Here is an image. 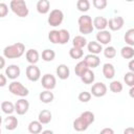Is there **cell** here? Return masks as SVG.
<instances>
[{"label":"cell","mask_w":134,"mask_h":134,"mask_svg":"<svg viewBox=\"0 0 134 134\" xmlns=\"http://www.w3.org/2000/svg\"><path fill=\"white\" fill-rule=\"evenodd\" d=\"M24 52H25V46L21 42H17L12 45H8L3 49V55L6 59H18L22 57Z\"/></svg>","instance_id":"obj_1"},{"label":"cell","mask_w":134,"mask_h":134,"mask_svg":"<svg viewBox=\"0 0 134 134\" xmlns=\"http://www.w3.org/2000/svg\"><path fill=\"white\" fill-rule=\"evenodd\" d=\"M77 23H79V30L83 35H89L94 29L93 21H92L91 17L88 16V15L81 16L77 20Z\"/></svg>","instance_id":"obj_2"},{"label":"cell","mask_w":134,"mask_h":134,"mask_svg":"<svg viewBox=\"0 0 134 134\" xmlns=\"http://www.w3.org/2000/svg\"><path fill=\"white\" fill-rule=\"evenodd\" d=\"M9 7L15 15H17L18 17H21V18L26 17L29 13V10L27 8V4L24 0H12Z\"/></svg>","instance_id":"obj_3"},{"label":"cell","mask_w":134,"mask_h":134,"mask_svg":"<svg viewBox=\"0 0 134 134\" xmlns=\"http://www.w3.org/2000/svg\"><path fill=\"white\" fill-rule=\"evenodd\" d=\"M8 90H9V92L12 94L17 95V96H21V97H25V96H27L29 94L28 89L25 86H23L22 83L16 82V81L12 82L8 85Z\"/></svg>","instance_id":"obj_4"},{"label":"cell","mask_w":134,"mask_h":134,"mask_svg":"<svg viewBox=\"0 0 134 134\" xmlns=\"http://www.w3.org/2000/svg\"><path fill=\"white\" fill-rule=\"evenodd\" d=\"M64 20V14L61 9L59 8H54L50 12L49 16H48V19H47V22L50 26L52 27H55V26H59L62 24Z\"/></svg>","instance_id":"obj_5"},{"label":"cell","mask_w":134,"mask_h":134,"mask_svg":"<svg viewBox=\"0 0 134 134\" xmlns=\"http://www.w3.org/2000/svg\"><path fill=\"white\" fill-rule=\"evenodd\" d=\"M25 73H26L27 79H28L30 82H37V81H39L40 77H41L40 68H39L36 64H30V65H28V66L26 67Z\"/></svg>","instance_id":"obj_6"},{"label":"cell","mask_w":134,"mask_h":134,"mask_svg":"<svg viewBox=\"0 0 134 134\" xmlns=\"http://www.w3.org/2000/svg\"><path fill=\"white\" fill-rule=\"evenodd\" d=\"M41 84L43 86L44 89H47V90H52L55 88V85H57V80L54 77V75H52L51 73H46L42 76V80H41Z\"/></svg>","instance_id":"obj_7"},{"label":"cell","mask_w":134,"mask_h":134,"mask_svg":"<svg viewBox=\"0 0 134 134\" xmlns=\"http://www.w3.org/2000/svg\"><path fill=\"white\" fill-rule=\"evenodd\" d=\"M124 24H125V20L120 16H115L108 20V26L112 31H117L121 29Z\"/></svg>","instance_id":"obj_8"},{"label":"cell","mask_w":134,"mask_h":134,"mask_svg":"<svg viewBox=\"0 0 134 134\" xmlns=\"http://www.w3.org/2000/svg\"><path fill=\"white\" fill-rule=\"evenodd\" d=\"M107 90H108V88H107V86L104 83L97 82V83L92 85V87H91V94L93 96H95V97H102V96L106 95Z\"/></svg>","instance_id":"obj_9"},{"label":"cell","mask_w":134,"mask_h":134,"mask_svg":"<svg viewBox=\"0 0 134 134\" xmlns=\"http://www.w3.org/2000/svg\"><path fill=\"white\" fill-rule=\"evenodd\" d=\"M29 109V103L25 98H20L15 103V111L18 115H24Z\"/></svg>","instance_id":"obj_10"},{"label":"cell","mask_w":134,"mask_h":134,"mask_svg":"<svg viewBox=\"0 0 134 134\" xmlns=\"http://www.w3.org/2000/svg\"><path fill=\"white\" fill-rule=\"evenodd\" d=\"M96 41L99 42L102 45H107L108 43L111 42V34L109 30L103 29V30H98V32L96 34Z\"/></svg>","instance_id":"obj_11"},{"label":"cell","mask_w":134,"mask_h":134,"mask_svg":"<svg viewBox=\"0 0 134 134\" xmlns=\"http://www.w3.org/2000/svg\"><path fill=\"white\" fill-rule=\"evenodd\" d=\"M21 73V70H20V67L18 65H9L7 66V68L5 69V75L10 79V80H16Z\"/></svg>","instance_id":"obj_12"},{"label":"cell","mask_w":134,"mask_h":134,"mask_svg":"<svg viewBox=\"0 0 134 134\" xmlns=\"http://www.w3.org/2000/svg\"><path fill=\"white\" fill-rule=\"evenodd\" d=\"M55 73L60 80H67L70 75V70H69V67L67 65L60 64L55 69Z\"/></svg>","instance_id":"obj_13"},{"label":"cell","mask_w":134,"mask_h":134,"mask_svg":"<svg viewBox=\"0 0 134 134\" xmlns=\"http://www.w3.org/2000/svg\"><path fill=\"white\" fill-rule=\"evenodd\" d=\"M85 62L87 63V65L89 66V68H96L98 67V65L100 64V60L97 57V54H93V53H89L85 57Z\"/></svg>","instance_id":"obj_14"},{"label":"cell","mask_w":134,"mask_h":134,"mask_svg":"<svg viewBox=\"0 0 134 134\" xmlns=\"http://www.w3.org/2000/svg\"><path fill=\"white\" fill-rule=\"evenodd\" d=\"M103 74L107 80H112L115 75V68L111 63H106L103 65Z\"/></svg>","instance_id":"obj_15"},{"label":"cell","mask_w":134,"mask_h":134,"mask_svg":"<svg viewBox=\"0 0 134 134\" xmlns=\"http://www.w3.org/2000/svg\"><path fill=\"white\" fill-rule=\"evenodd\" d=\"M93 25H94V28L98 30L106 29V27L108 26V20L103 16H97L93 19Z\"/></svg>","instance_id":"obj_16"},{"label":"cell","mask_w":134,"mask_h":134,"mask_svg":"<svg viewBox=\"0 0 134 134\" xmlns=\"http://www.w3.org/2000/svg\"><path fill=\"white\" fill-rule=\"evenodd\" d=\"M19 121H18V118L14 115H9L7 116L5 119H4V126H5V129L8 130V131H13L17 128Z\"/></svg>","instance_id":"obj_17"},{"label":"cell","mask_w":134,"mask_h":134,"mask_svg":"<svg viewBox=\"0 0 134 134\" xmlns=\"http://www.w3.org/2000/svg\"><path fill=\"white\" fill-rule=\"evenodd\" d=\"M25 58L29 64H37L39 61L40 54H39L38 50H36V49H28L25 53Z\"/></svg>","instance_id":"obj_18"},{"label":"cell","mask_w":134,"mask_h":134,"mask_svg":"<svg viewBox=\"0 0 134 134\" xmlns=\"http://www.w3.org/2000/svg\"><path fill=\"white\" fill-rule=\"evenodd\" d=\"M36 8L38 10L39 14H42V15H45L49 12L50 9V3L48 0H39L37 2V5H36Z\"/></svg>","instance_id":"obj_19"},{"label":"cell","mask_w":134,"mask_h":134,"mask_svg":"<svg viewBox=\"0 0 134 134\" xmlns=\"http://www.w3.org/2000/svg\"><path fill=\"white\" fill-rule=\"evenodd\" d=\"M87 48H88V51L90 53H93V54H98L100 53L104 49H103V46L99 42L97 41H91L87 44Z\"/></svg>","instance_id":"obj_20"},{"label":"cell","mask_w":134,"mask_h":134,"mask_svg":"<svg viewBox=\"0 0 134 134\" xmlns=\"http://www.w3.org/2000/svg\"><path fill=\"white\" fill-rule=\"evenodd\" d=\"M51 118H52V114L49 110L47 109H44L42 111L39 112V115H38V119L43 124V125H47L51 121Z\"/></svg>","instance_id":"obj_21"},{"label":"cell","mask_w":134,"mask_h":134,"mask_svg":"<svg viewBox=\"0 0 134 134\" xmlns=\"http://www.w3.org/2000/svg\"><path fill=\"white\" fill-rule=\"evenodd\" d=\"M88 127H89V125H88L81 116L77 117L76 119H74V121H73V129H74L75 131H77V132L86 131V130L88 129Z\"/></svg>","instance_id":"obj_22"},{"label":"cell","mask_w":134,"mask_h":134,"mask_svg":"<svg viewBox=\"0 0 134 134\" xmlns=\"http://www.w3.org/2000/svg\"><path fill=\"white\" fill-rule=\"evenodd\" d=\"M43 124L38 119V120H32L29 122L28 125V132L31 133V134H38V133H41L43 130H42V126Z\"/></svg>","instance_id":"obj_23"},{"label":"cell","mask_w":134,"mask_h":134,"mask_svg":"<svg viewBox=\"0 0 134 134\" xmlns=\"http://www.w3.org/2000/svg\"><path fill=\"white\" fill-rule=\"evenodd\" d=\"M39 98H40V100H41L42 103H44V104H49V103H51V102L53 100L54 95H53V93L51 92V90L45 89L44 91H42V92L39 94Z\"/></svg>","instance_id":"obj_24"},{"label":"cell","mask_w":134,"mask_h":134,"mask_svg":"<svg viewBox=\"0 0 134 134\" xmlns=\"http://www.w3.org/2000/svg\"><path fill=\"white\" fill-rule=\"evenodd\" d=\"M81 80H82V82L84 83V84H92L93 82H94V80H95V75H94V72L89 68L88 70H86L85 72H84V74L81 76Z\"/></svg>","instance_id":"obj_25"},{"label":"cell","mask_w":134,"mask_h":134,"mask_svg":"<svg viewBox=\"0 0 134 134\" xmlns=\"http://www.w3.org/2000/svg\"><path fill=\"white\" fill-rule=\"evenodd\" d=\"M89 69V66L87 65V63L85 62V60H83V61H81V62H79L76 65H75V67H74V72H75V74L77 75V76H82L83 74H84V72L86 71V70H88Z\"/></svg>","instance_id":"obj_26"},{"label":"cell","mask_w":134,"mask_h":134,"mask_svg":"<svg viewBox=\"0 0 134 134\" xmlns=\"http://www.w3.org/2000/svg\"><path fill=\"white\" fill-rule=\"evenodd\" d=\"M120 55L124 58V59H127V60H130L134 57V48L133 46H130V45H127V46H124L120 50Z\"/></svg>","instance_id":"obj_27"},{"label":"cell","mask_w":134,"mask_h":134,"mask_svg":"<svg viewBox=\"0 0 134 134\" xmlns=\"http://www.w3.org/2000/svg\"><path fill=\"white\" fill-rule=\"evenodd\" d=\"M87 40L84 36H75L72 40V46L79 47V48H84L87 45Z\"/></svg>","instance_id":"obj_28"},{"label":"cell","mask_w":134,"mask_h":134,"mask_svg":"<svg viewBox=\"0 0 134 134\" xmlns=\"http://www.w3.org/2000/svg\"><path fill=\"white\" fill-rule=\"evenodd\" d=\"M1 110L3 113L5 114H12L14 111H15V105L12 103V102H8V100H4L1 103Z\"/></svg>","instance_id":"obj_29"},{"label":"cell","mask_w":134,"mask_h":134,"mask_svg":"<svg viewBox=\"0 0 134 134\" xmlns=\"http://www.w3.org/2000/svg\"><path fill=\"white\" fill-rule=\"evenodd\" d=\"M84 54V51H83V48H79V47H74L72 46L70 49H69V55L71 59H74V60H79L83 57Z\"/></svg>","instance_id":"obj_30"},{"label":"cell","mask_w":134,"mask_h":134,"mask_svg":"<svg viewBox=\"0 0 134 134\" xmlns=\"http://www.w3.org/2000/svg\"><path fill=\"white\" fill-rule=\"evenodd\" d=\"M124 40L127 45L134 46V28H130L126 31V34L124 36Z\"/></svg>","instance_id":"obj_31"},{"label":"cell","mask_w":134,"mask_h":134,"mask_svg":"<svg viewBox=\"0 0 134 134\" xmlns=\"http://www.w3.org/2000/svg\"><path fill=\"white\" fill-rule=\"evenodd\" d=\"M55 58V52L52 49H44L42 51V59L45 62H51Z\"/></svg>","instance_id":"obj_32"},{"label":"cell","mask_w":134,"mask_h":134,"mask_svg":"<svg viewBox=\"0 0 134 134\" xmlns=\"http://www.w3.org/2000/svg\"><path fill=\"white\" fill-rule=\"evenodd\" d=\"M76 8L80 12H82V13L88 12L89 8H90V2H89V0H77V2H76Z\"/></svg>","instance_id":"obj_33"},{"label":"cell","mask_w":134,"mask_h":134,"mask_svg":"<svg viewBox=\"0 0 134 134\" xmlns=\"http://www.w3.org/2000/svg\"><path fill=\"white\" fill-rule=\"evenodd\" d=\"M89 126L92 124V122H94V120H95V116H94V113H92L91 111H84L81 115H80Z\"/></svg>","instance_id":"obj_34"},{"label":"cell","mask_w":134,"mask_h":134,"mask_svg":"<svg viewBox=\"0 0 134 134\" xmlns=\"http://www.w3.org/2000/svg\"><path fill=\"white\" fill-rule=\"evenodd\" d=\"M48 39L52 44H59V42H60V30H57V29L50 30L49 34H48Z\"/></svg>","instance_id":"obj_35"},{"label":"cell","mask_w":134,"mask_h":134,"mask_svg":"<svg viewBox=\"0 0 134 134\" xmlns=\"http://www.w3.org/2000/svg\"><path fill=\"white\" fill-rule=\"evenodd\" d=\"M122 84L119 81H112L109 85V89L114 93H119L122 91Z\"/></svg>","instance_id":"obj_36"},{"label":"cell","mask_w":134,"mask_h":134,"mask_svg":"<svg viewBox=\"0 0 134 134\" xmlns=\"http://www.w3.org/2000/svg\"><path fill=\"white\" fill-rule=\"evenodd\" d=\"M70 40V34L67 29H60V42L59 44H66Z\"/></svg>","instance_id":"obj_37"},{"label":"cell","mask_w":134,"mask_h":134,"mask_svg":"<svg viewBox=\"0 0 134 134\" xmlns=\"http://www.w3.org/2000/svg\"><path fill=\"white\" fill-rule=\"evenodd\" d=\"M103 52H104V55H105L107 59H113V58H115V55H116V49H115V47H113V46H107V47L103 50Z\"/></svg>","instance_id":"obj_38"},{"label":"cell","mask_w":134,"mask_h":134,"mask_svg":"<svg viewBox=\"0 0 134 134\" xmlns=\"http://www.w3.org/2000/svg\"><path fill=\"white\" fill-rule=\"evenodd\" d=\"M124 81H125L126 85H128L129 87L134 86V72H132V71L126 72L124 75Z\"/></svg>","instance_id":"obj_39"},{"label":"cell","mask_w":134,"mask_h":134,"mask_svg":"<svg viewBox=\"0 0 134 134\" xmlns=\"http://www.w3.org/2000/svg\"><path fill=\"white\" fill-rule=\"evenodd\" d=\"M92 4L95 8L102 10V9H105L107 4H108V1L107 0H92Z\"/></svg>","instance_id":"obj_40"},{"label":"cell","mask_w":134,"mask_h":134,"mask_svg":"<svg viewBox=\"0 0 134 134\" xmlns=\"http://www.w3.org/2000/svg\"><path fill=\"white\" fill-rule=\"evenodd\" d=\"M91 93L90 92H87V91H82L80 94H79V100L82 102V103H88L90 99H91Z\"/></svg>","instance_id":"obj_41"},{"label":"cell","mask_w":134,"mask_h":134,"mask_svg":"<svg viewBox=\"0 0 134 134\" xmlns=\"http://www.w3.org/2000/svg\"><path fill=\"white\" fill-rule=\"evenodd\" d=\"M7 14H8V6L5 3L1 2L0 3V17L1 18H4Z\"/></svg>","instance_id":"obj_42"},{"label":"cell","mask_w":134,"mask_h":134,"mask_svg":"<svg viewBox=\"0 0 134 134\" xmlns=\"http://www.w3.org/2000/svg\"><path fill=\"white\" fill-rule=\"evenodd\" d=\"M6 75L4 74V73H1L0 74V86L1 87H4L5 85H6Z\"/></svg>","instance_id":"obj_43"},{"label":"cell","mask_w":134,"mask_h":134,"mask_svg":"<svg viewBox=\"0 0 134 134\" xmlns=\"http://www.w3.org/2000/svg\"><path fill=\"white\" fill-rule=\"evenodd\" d=\"M100 133L102 134H113L114 131L112 129H110V128H105V129L100 130Z\"/></svg>","instance_id":"obj_44"},{"label":"cell","mask_w":134,"mask_h":134,"mask_svg":"<svg viewBox=\"0 0 134 134\" xmlns=\"http://www.w3.org/2000/svg\"><path fill=\"white\" fill-rule=\"evenodd\" d=\"M128 68H129L130 71L134 72V59L130 60V62H129V64H128Z\"/></svg>","instance_id":"obj_45"},{"label":"cell","mask_w":134,"mask_h":134,"mask_svg":"<svg viewBox=\"0 0 134 134\" xmlns=\"http://www.w3.org/2000/svg\"><path fill=\"white\" fill-rule=\"evenodd\" d=\"M125 134H134V128H127L124 130Z\"/></svg>","instance_id":"obj_46"},{"label":"cell","mask_w":134,"mask_h":134,"mask_svg":"<svg viewBox=\"0 0 134 134\" xmlns=\"http://www.w3.org/2000/svg\"><path fill=\"white\" fill-rule=\"evenodd\" d=\"M4 58H5L4 55L0 57V61H1V65H0V68H1V69H3V68H4V65H5V59H4Z\"/></svg>","instance_id":"obj_47"},{"label":"cell","mask_w":134,"mask_h":134,"mask_svg":"<svg viewBox=\"0 0 134 134\" xmlns=\"http://www.w3.org/2000/svg\"><path fill=\"white\" fill-rule=\"evenodd\" d=\"M129 95H130L132 98H134V86H132V87L130 88V90H129Z\"/></svg>","instance_id":"obj_48"},{"label":"cell","mask_w":134,"mask_h":134,"mask_svg":"<svg viewBox=\"0 0 134 134\" xmlns=\"http://www.w3.org/2000/svg\"><path fill=\"white\" fill-rule=\"evenodd\" d=\"M42 133H44V134H45V133H50V134H51V133H53V132L50 131V130H47V131H42Z\"/></svg>","instance_id":"obj_49"},{"label":"cell","mask_w":134,"mask_h":134,"mask_svg":"<svg viewBox=\"0 0 134 134\" xmlns=\"http://www.w3.org/2000/svg\"><path fill=\"white\" fill-rule=\"evenodd\" d=\"M127 2H132V1H134V0H126Z\"/></svg>","instance_id":"obj_50"}]
</instances>
